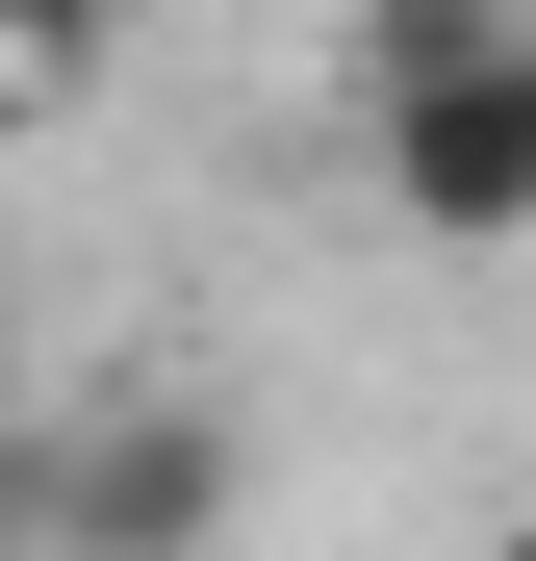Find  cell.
<instances>
[{
    "mask_svg": "<svg viewBox=\"0 0 536 561\" xmlns=\"http://www.w3.org/2000/svg\"><path fill=\"white\" fill-rule=\"evenodd\" d=\"M357 179L434 255H536V0H357Z\"/></svg>",
    "mask_w": 536,
    "mask_h": 561,
    "instance_id": "cell-1",
    "label": "cell"
},
{
    "mask_svg": "<svg viewBox=\"0 0 536 561\" xmlns=\"http://www.w3.org/2000/svg\"><path fill=\"white\" fill-rule=\"evenodd\" d=\"M0 485H26V561H205L255 511V459H230V409H103V434L0 459Z\"/></svg>",
    "mask_w": 536,
    "mask_h": 561,
    "instance_id": "cell-2",
    "label": "cell"
},
{
    "mask_svg": "<svg viewBox=\"0 0 536 561\" xmlns=\"http://www.w3.org/2000/svg\"><path fill=\"white\" fill-rule=\"evenodd\" d=\"M486 561H536V485H511V511H486Z\"/></svg>",
    "mask_w": 536,
    "mask_h": 561,
    "instance_id": "cell-4",
    "label": "cell"
},
{
    "mask_svg": "<svg viewBox=\"0 0 536 561\" xmlns=\"http://www.w3.org/2000/svg\"><path fill=\"white\" fill-rule=\"evenodd\" d=\"M0 409H26V357H0Z\"/></svg>",
    "mask_w": 536,
    "mask_h": 561,
    "instance_id": "cell-6",
    "label": "cell"
},
{
    "mask_svg": "<svg viewBox=\"0 0 536 561\" xmlns=\"http://www.w3.org/2000/svg\"><path fill=\"white\" fill-rule=\"evenodd\" d=\"M0 561H26V485H0Z\"/></svg>",
    "mask_w": 536,
    "mask_h": 561,
    "instance_id": "cell-5",
    "label": "cell"
},
{
    "mask_svg": "<svg viewBox=\"0 0 536 561\" xmlns=\"http://www.w3.org/2000/svg\"><path fill=\"white\" fill-rule=\"evenodd\" d=\"M103 77H128V0H0V153H26V128H77Z\"/></svg>",
    "mask_w": 536,
    "mask_h": 561,
    "instance_id": "cell-3",
    "label": "cell"
}]
</instances>
